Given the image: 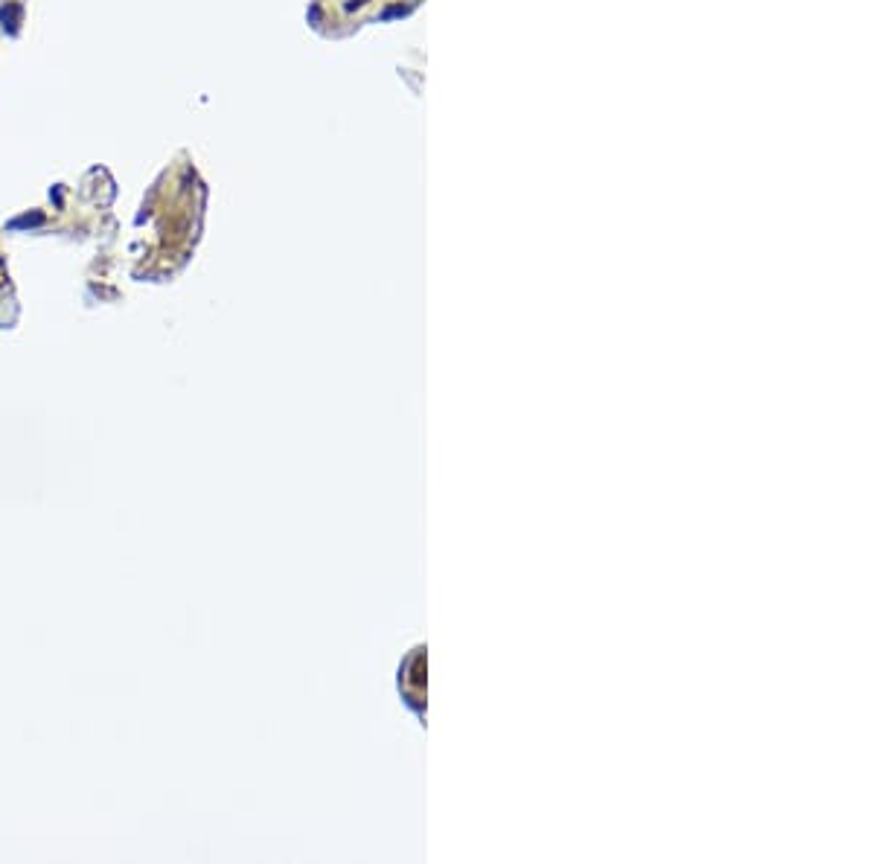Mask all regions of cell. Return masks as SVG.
Returning a JSON list of instances; mask_svg holds the SVG:
<instances>
[{
    "mask_svg": "<svg viewBox=\"0 0 873 864\" xmlns=\"http://www.w3.org/2000/svg\"><path fill=\"white\" fill-rule=\"evenodd\" d=\"M425 643H416L400 666V693L419 719L425 716Z\"/></svg>",
    "mask_w": 873,
    "mask_h": 864,
    "instance_id": "1",
    "label": "cell"
}]
</instances>
